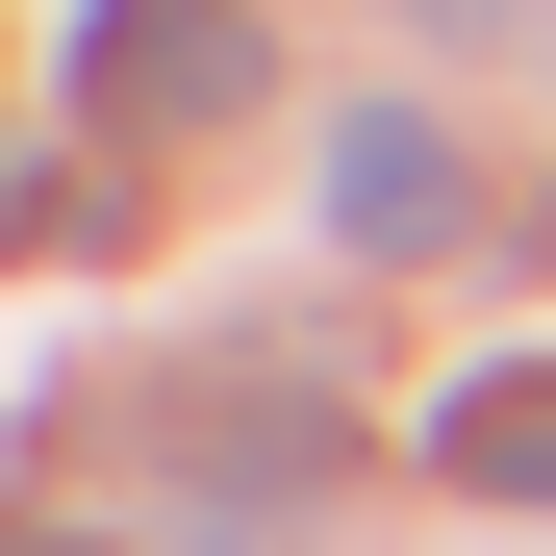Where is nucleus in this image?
Returning <instances> with one entry per match:
<instances>
[{
  "instance_id": "f257e3e1",
  "label": "nucleus",
  "mask_w": 556,
  "mask_h": 556,
  "mask_svg": "<svg viewBox=\"0 0 556 556\" xmlns=\"http://www.w3.org/2000/svg\"><path fill=\"white\" fill-rule=\"evenodd\" d=\"M253 76V0H76V127H228Z\"/></svg>"
},
{
  "instance_id": "f03ea898",
  "label": "nucleus",
  "mask_w": 556,
  "mask_h": 556,
  "mask_svg": "<svg viewBox=\"0 0 556 556\" xmlns=\"http://www.w3.org/2000/svg\"><path fill=\"white\" fill-rule=\"evenodd\" d=\"M329 228L354 253H455V228H481V152H455L430 102H354L329 127Z\"/></svg>"
},
{
  "instance_id": "7ed1b4c3",
  "label": "nucleus",
  "mask_w": 556,
  "mask_h": 556,
  "mask_svg": "<svg viewBox=\"0 0 556 556\" xmlns=\"http://www.w3.org/2000/svg\"><path fill=\"white\" fill-rule=\"evenodd\" d=\"M430 455H455L481 506H556V354H481V380L430 405Z\"/></svg>"
},
{
  "instance_id": "20e7f679",
  "label": "nucleus",
  "mask_w": 556,
  "mask_h": 556,
  "mask_svg": "<svg viewBox=\"0 0 556 556\" xmlns=\"http://www.w3.org/2000/svg\"><path fill=\"white\" fill-rule=\"evenodd\" d=\"M0 556H51V531H0Z\"/></svg>"
}]
</instances>
